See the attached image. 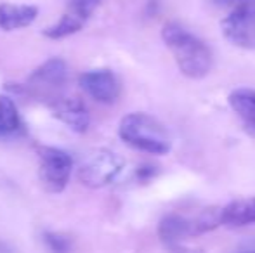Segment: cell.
I'll return each mask as SVG.
<instances>
[{
  "instance_id": "1",
  "label": "cell",
  "mask_w": 255,
  "mask_h": 253,
  "mask_svg": "<svg viewBox=\"0 0 255 253\" xmlns=\"http://www.w3.org/2000/svg\"><path fill=\"white\" fill-rule=\"evenodd\" d=\"M161 38L170 49L182 75L193 80L207 77L214 66L212 51L203 40L193 35L188 28L175 21H168L161 28Z\"/></svg>"
},
{
  "instance_id": "11",
  "label": "cell",
  "mask_w": 255,
  "mask_h": 253,
  "mask_svg": "<svg viewBox=\"0 0 255 253\" xmlns=\"http://www.w3.org/2000/svg\"><path fill=\"white\" fill-rule=\"evenodd\" d=\"M38 16V9L35 5H0V28L5 31L19 30L30 26Z\"/></svg>"
},
{
  "instance_id": "21",
  "label": "cell",
  "mask_w": 255,
  "mask_h": 253,
  "mask_svg": "<svg viewBox=\"0 0 255 253\" xmlns=\"http://www.w3.org/2000/svg\"><path fill=\"white\" fill-rule=\"evenodd\" d=\"M249 253H255V252H249Z\"/></svg>"
},
{
  "instance_id": "17",
  "label": "cell",
  "mask_w": 255,
  "mask_h": 253,
  "mask_svg": "<svg viewBox=\"0 0 255 253\" xmlns=\"http://www.w3.org/2000/svg\"><path fill=\"white\" fill-rule=\"evenodd\" d=\"M252 2V0H214L215 5L219 7H226V9H235V7L242 5V3Z\"/></svg>"
},
{
  "instance_id": "19",
  "label": "cell",
  "mask_w": 255,
  "mask_h": 253,
  "mask_svg": "<svg viewBox=\"0 0 255 253\" xmlns=\"http://www.w3.org/2000/svg\"><path fill=\"white\" fill-rule=\"evenodd\" d=\"M0 253H16V252H14V248H12V247H9L7 243L0 241Z\"/></svg>"
},
{
  "instance_id": "20",
  "label": "cell",
  "mask_w": 255,
  "mask_h": 253,
  "mask_svg": "<svg viewBox=\"0 0 255 253\" xmlns=\"http://www.w3.org/2000/svg\"><path fill=\"white\" fill-rule=\"evenodd\" d=\"M172 253H202V252H198V250H186V248L175 247L174 250H172Z\"/></svg>"
},
{
  "instance_id": "18",
  "label": "cell",
  "mask_w": 255,
  "mask_h": 253,
  "mask_svg": "<svg viewBox=\"0 0 255 253\" xmlns=\"http://www.w3.org/2000/svg\"><path fill=\"white\" fill-rule=\"evenodd\" d=\"M154 167H141L139 169V172H137V175H139V179L141 180H146V179H149L151 175H154Z\"/></svg>"
},
{
  "instance_id": "12",
  "label": "cell",
  "mask_w": 255,
  "mask_h": 253,
  "mask_svg": "<svg viewBox=\"0 0 255 253\" xmlns=\"http://www.w3.org/2000/svg\"><path fill=\"white\" fill-rule=\"evenodd\" d=\"M235 113L255 130V88H236L228 97Z\"/></svg>"
},
{
  "instance_id": "9",
  "label": "cell",
  "mask_w": 255,
  "mask_h": 253,
  "mask_svg": "<svg viewBox=\"0 0 255 253\" xmlns=\"http://www.w3.org/2000/svg\"><path fill=\"white\" fill-rule=\"evenodd\" d=\"M52 113L64 125L75 132H85L91 123L89 109L80 99L77 97H59L52 102Z\"/></svg>"
},
{
  "instance_id": "4",
  "label": "cell",
  "mask_w": 255,
  "mask_h": 253,
  "mask_svg": "<svg viewBox=\"0 0 255 253\" xmlns=\"http://www.w3.org/2000/svg\"><path fill=\"white\" fill-rule=\"evenodd\" d=\"M124 170V160L113 151L98 149L91 153L78 169V179L84 186L104 187L111 184Z\"/></svg>"
},
{
  "instance_id": "8",
  "label": "cell",
  "mask_w": 255,
  "mask_h": 253,
  "mask_svg": "<svg viewBox=\"0 0 255 253\" xmlns=\"http://www.w3.org/2000/svg\"><path fill=\"white\" fill-rule=\"evenodd\" d=\"M198 236L196 233L195 215L186 217L181 213H168L158 224V238L167 247L175 248L188 238Z\"/></svg>"
},
{
  "instance_id": "14",
  "label": "cell",
  "mask_w": 255,
  "mask_h": 253,
  "mask_svg": "<svg viewBox=\"0 0 255 253\" xmlns=\"http://www.w3.org/2000/svg\"><path fill=\"white\" fill-rule=\"evenodd\" d=\"M84 23H85V21H82L80 17H77V16H73V14L66 12L59 21H57L56 24H54V26H51V28H47V30H45V37L54 38V40H57V38L70 37V35L80 31L82 26H84Z\"/></svg>"
},
{
  "instance_id": "5",
  "label": "cell",
  "mask_w": 255,
  "mask_h": 253,
  "mask_svg": "<svg viewBox=\"0 0 255 253\" xmlns=\"http://www.w3.org/2000/svg\"><path fill=\"white\" fill-rule=\"evenodd\" d=\"M221 28L229 44L242 49H255V0L231 9L222 19Z\"/></svg>"
},
{
  "instance_id": "10",
  "label": "cell",
  "mask_w": 255,
  "mask_h": 253,
  "mask_svg": "<svg viewBox=\"0 0 255 253\" xmlns=\"http://www.w3.org/2000/svg\"><path fill=\"white\" fill-rule=\"evenodd\" d=\"M221 224L226 227H243L255 224V198L235 199L221 208Z\"/></svg>"
},
{
  "instance_id": "15",
  "label": "cell",
  "mask_w": 255,
  "mask_h": 253,
  "mask_svg": "<svg viewBox=\"0 0 255 253\" xmlns=\"http://www.w3.org/2000/svg\"><path fill=\"white\" fill-rule=\"evenodd\" d=\"M70 14L80 17L82 21H87L91 17V14L98 9V5L101 3V0H66Z\"/></svg>"
},
{
  "instance_id": "6",
  "label": "cell",
  "mask_w": 255,
  "mask_h": 253,
  "mask_svg": "<svg viewBox=\"0 0 255 253\" xmlns=\"http://www.w3.org/2000/svg\"><path fill=\"white\" fill-rule=\"evenodd\" d=\"M71 156L57 148H40V180L49 192H59L66 187L71 175Z\"/></svg>"
},
{
  "instance_id": "2",
  "label": "cell",
  "mask_w": 255,
  "mask_h": 253,
  "mask_svg": "<svg viewBox=\"0 0 255 253\" xmlns=\"http://www.w3.org/2000/svg\"><path fill=\"white\" fill-rule=\"evenodd\" d=\"M122 141L139 151L149 155H167L172 149V141L167 128L156 118L146 113H130L120 122L118 128Z\"/></svg>"
},
{
  "instance_id": "3",
  "label": "cell",
  "mask_w": 255,
  "mask_h": 253,
  "mask_svg": "<svg viewBox=\"0 0 255 253\" xmlns=\"http://www.w3.org/2000/svg\"><path fill=\"white\" fill-rule=\"evenodd\" d=\"M68 82V66L63 59H49L40 68L30 75L26 82V90L33 97L49 101L52 104L54 101L61 97L64 85Z\"/></svg>"
},
{
  "instance_id": "16",
  "label": "cell",
  "mask_w": 255,
  "mask_h": 253,
  "mask_svg": "<svg viewBox=\"0 0 255 253\" xmlns=\"http://www.w3.org/2000/svg\"><path fill=\"white\" fill-rule=\"evenodd\" d=\"M44 241L52 253H70L71 252V241L68 240L66 236H63V234L45 233Z\"/></svg>"
},
{
  "instance_id": "7",
  "label": "cell",
  "mask_w": 255,
  "mask_h": 253,
  "mask_svg": "<svg viewBox=\"0 0 255 253\" xmlns=\"http://www.w3.org/2000/svg\"><path fill=\"white\" fill-rule=\"evenodd\" d=\"M80 85L94 101L113 104L120 97V82L111 70H92L80 77Z\"/></svg>"
},
{
  "instance_id": "13",
  "label": "cell",
  "mask_w": 255,
  "mask_h": 253,
  "mask_svg": "<svg viewBox=\"0 0 255 253\" xmlns=\"http://www.w3.org/2000/svg\"><path fill=\"white\" fill-rule=\"evenodd\" d=\"M21 128V118L10 97H0V137L14 135Z\"/></svg>"
}]
</instances>
